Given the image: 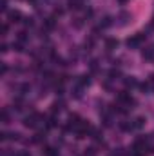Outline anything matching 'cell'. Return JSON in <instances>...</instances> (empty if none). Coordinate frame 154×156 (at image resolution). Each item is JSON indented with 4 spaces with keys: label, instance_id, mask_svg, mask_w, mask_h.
<instances>
[{
    "label": "cell",
    "instance_id": "6da1fadb",
    "mask_svg": "<svg viewBox=\"0 0 154 156\" xmlns=\"http://www.w3.org/2000/svg\"><path fill=\"white\" fill-rule=\"evenodd\" d=\"M145 38H147V35H145V33H136V35L129 37L125 44H127V47H131V49H136V47H140V45L145 42Z\"/></svg>",
    "mask_w": 154,
    "mask_h": 156
},
{
    "label": "cell",
    "instance_id": "7a4b0ae2",
    "mask_svg": "<svg viewBox=\"0 0 154 156\" xmlns=\"http://www.w3.org/2000/svg\"><path fill=\"white\" fill-rule=\"evenodd\" d=\"M44 118H42V115H38V113H31L29 116L24 118V125L26 127H31V129H35V127H38V123L42 122Z\"/></svg>",
    "mask_w": 154,
    "mask_h": 156
},
{
    "label": "cell",
    "instance_id": "3957f363",
    "mask_svg": "<svg viewBox=\"0 0 154 156\" xmlns=\"http://www.w3.org/2000/svg\"><path fill=\"white\" fill-rule=\"evenodd\" d=\"M116 100H118V104H125V105L134 104V100H132L131 93H127V91H120V93H118V96H116Z\"/></svg>",
    "mask_w": 154,
    "mask_h": 156
},
{
    "label": "cell",
    "instance_id": "277c9868",
    "mask_svg": "<svg viewBox=\"0 0 154 156\" xmlns=\"http://www.w3.org/2000/svg\"><path fill=\"white\" fill-rule=\"evenodd\" d=\"M123 83H125V87L127 89H134V87H138L140 83H138V80L134 76H125L123 78Z\"/></svg>",
    "mask_w": 154,
    "mask_h": 156
},
{
    "label": "cell",
    "instance_id": "5b68a950",
    "mask_svg": "<svg viewBox=\"0 0 154 156\" xmlns=\"http://www.w3.org/2000/svg\"><path fill=\"white\" fill-rule=\"evenodd\" d=\"M7 16H9V22H22V20H24L22 13H20V11H16V9H15V11H9V13H7Z\"/></svg>",
    "mask_w": 154,
    "mask_h": 156
},
{
    "label": "cell",
    "instance_id": "8992f818",
    "mask_svg": "<svg viewBox=\"0 0 154 156\" xmlns=\"http://www.w3.org/2000/svg\"><path fill=\"white\" fill-rule=\"evenodd\" d=\"M116 20H120V22H118V26H127V24H129V20H131V15H129L127 11H121V13L118 15V18H116Z\"/></svg>",
    "mask_w": 154,
    "mask_h": 156
},
{
    "label": "cell",
    "instance_id": "52a82bcc",
    "mask_svg": "<svg viewBox=\"0 0 154 156\" xmlns=\"http://www.w3.org/2000/svg\"><path fill=\"white\" fill-rule=\"evenodd\" d=\"M89 83H91V76H89V75H82V76L76 80V85H80L82 89L89 87Z\"/></svg>",
    "mask_w": 154,
    "mask_h": 156
},
{
    "label": "cell",
    "instance_id": "ba28073f",
    "mask_svg": "<svg viewBox=\"0 0 154 156\" xmlns=\"http://www.w3.org/2000/svg\"><path fill=\"white\" fill-rule=\"evenodd\" d=\"M142 56L143 60H154V47H145L142 51Z\"/></svg>",
    "mask_w": 154,
    "mask_h": 156
},
{
    "label": "cell",
    "instance_id": "9c48e42d",
    "mask_svg": "<svg viewBox=\"0 0 154 156\" xmlns=\"http://www.w3.org/2000/svg\"><path fill=\"white\" fill-rule=\"evenodd\" d=\"M54 27H56L54 18H47V20H44V31H53Z\"/></svg>",
    "mask_w": 154,
    "mask_h": 156
},
{
    "label": "cell",
    "instance_id": "30bf717a",
    "mask_svg": "<svg viewBox=\"0 0 154 156\" xmlns=\"http://www.w3.org/2000/svg\"><path fill=\"white\" fill-rule=\"evenodd\" d=\"M116 47H118V40L116 38H107L105 40V49H107V51H114Z\"/></svg>",
    "mask_w": 154,
    "mask_h": 156
},
{
    "label": "cell",
    "instance_id": "8fae6325",
    "mask_svg": "<svg viewBox=\"0 0 154 156\" xmlns=\"http://www.w3.org/2000/svg\"><path fill=\"white\" fill-rule=\"evenodd\" d=\"M91 138L96 140V142H100L102 140V131L100 129H91Z\"/></svg>",
    "mask_w": 154,
    "mask_h": 156
},
{
    "label": "cell",
    "instance_id": "7c38bea8",
    "mask_svg": "<svg viewBox=\"0 0 154 156\" xmlns=\"http://www.w3.org/2000/svg\"><path fill=\"white\" fill-rule=\"evenodd\" d=\"M132 123H134V129H142V127L145 125V118H143V116H138L134 122H132Z\"/></svg>",
    "mask_w": 154,
    "mask_h": 156
},
{
    "label": "cell",
    "instance_id": "4fadbf2b",
    "mask_svg": "<svg viewBox=\"0 0 154 156\" xmlns=\"http://www.w3.org/2000/svg\"><path fill=\"white\" fill-rule=\"evenodd\" d=\"M62 109H64V102H54L51 111H53V115H56V113H60Z\"/></svg>",
    "mask_w": 154,
    "mask_h": 156
},
{
    "label": "cell",
    "instance_id": "5bb4252c",
    "mask_svg": "<svg viewBox=\"0 0 154 156\" xmlns=\"http://www.w3.org/2000/svg\"><path fill=\"white\" fill-rule=\"evenodd\" d=\"M13 49H15L16 53H22V51H24V42H20V40L13 42Z\"/></svg>",
    "mask_w": 154,
    "mask_h": 156
},
{
    "label": "cell",
    "instance_id": "9a60e30c",
    "mask_svg": "<svg viewBox=\"0 0 154 156\" xmlns=\"http://www.w3.org/2000/svg\"><path fill=\"white\" fill-rule=\"evenodd\" d=\"M120 127H121L123 131H132V129H134V123H132V122H121Z\"/></svg>",
    "mask_w": 154,
    "mask_h": 156
},
{
    "label": "cell",
    "instance_id": "2e32d148",
    "mask_svg": "<svg viewBox=\"0 0 154 156\" xmlns=\"http://www.w3.org/2000/svg\"><path fill=\"white\" fill-rule=\"evenodd\" d=\"M44 140H45V133H37L35 138H33V144H40V142H44Z\"/></svg>",
    "mask_w": 154,
    "mask_h": 156
},
{
    "label": "cell",
    "instance_id": "e0dca14e",
    "mask_svg": "<svg viewBox=\"0 0 154 156\" xmlns=\"http://www.w3.org/2000/svg\"><path fill=\"white\" fill-rule=\"evenodd\" d=\"M44 154H45V156H58V151H56L54 147H45Z\"/></svg>",
    "mask_w": 154,
    "mask_h": 156
},
{
    "label": "cell",
    "instance_id": "ac0fdd59",
    "mask_svg": "<svg viewBox=\"0 0 154 156\" xmlns=\"http://www.w3.org/2000/svg\"><path fill=\"white\" fill-rule=\"evenodd\" d=\"M45 125H47V129H53V127L56 125V118H54V116L47 118V122H45Z\"/></svg>",
    "mask_w": 154,
    "mask_h": 156
},
{
    "label": "cell",
    "instance_id": "d6986e66",
    "mask_svg": "<svg viewBox=\"0 0 154 156\" xmlns=\"http://www.w3.org/2000/svg\"><path fill=\"white\" fill-rule=\"evenodd\" d=\"M0 118H2V123H9V113H7V109H4V111H2Z\"/></svg>",
    "mask_w": 154,
    "mask_h": 156
},
{
    "label": "cell",
    "instance_id": "ffe728a7",
    "mask_svg": "<svg viewBox=\"0 0 154 156\" xmlns=\"http://www.w3.org/2000/svg\"><path fill=\"white\" fill-rule=\"evenodd\" d=\"M27 38H29V37H27V33H26V31H20V33H18V40H20V42H24V44H26Z\"/></svg>",
    "mask_w": 154,
    "mask_h": 156
},
{
    "label": "cell",
    "instance_id": "44dd1931",
    "mask_svg": "<svg viewBox=\"0 0 154 156\" xmlns=\"http://www.w3.org/2000/svg\"><path fill=\"white\" fill-rule=\"evenodd\" d=\"M109 76H111V80H116V78L120 76V71L118 69H111L109 71Z\"/></svg>",
    "mask_w": 154,
    "mask_h": 156
},
{
    "label": "cell",
    "instance_id": "7402d4cb",
    "mask_svg": "<svg viewBox=\"0 0 154 156\" xmlns=\"http://www.w3.org/2000/svg\"><path fill=\"white\" fill-rule=\"evenodd\" d=\"M29 89H31V87H29V83H22V85H20V94H26Z\"/></svg>",
    "mask_w": 154,
    "mask_h": 156
},
{
    "label": "cell",
    "instance_id": "603a6c76",
    "mask_svg": "<svg viewBox=\"0 0 154 156\" xmlns=\"http://www.w3.org/2000/svg\"><path fill=\"white\" fill-rule=\"evenodd\" d=\"M22 22H24L26 26H29V27L33 26V18H31V16H24V20H22Z\"/></svg>",
    "mask_w": 154,
    "mask_h": 156
},
{
    "label": "cell",
    "instance_id": "cb8c5ba5",
    "mask_svg": "<svg viewBox=\"0 0 154 156\" xmlns=\"http://www.w3.org/2000/svg\"><path fill=\"white\" fill-rule=\"evenodd\" d=\"M91 69H93V71H98V62H96V60L91 62Z\"/></svg>",
    "mask_w": 154,
    "mask_h": 156
},
{
    "label": "cell",
    "instance_id": "d4e9b609",
    "mask_svg": "<svg viewBox=\"0 0 154 156\" xmlns=\"http://www.w3.org/2000/svg\"><path fill=\"white\" fill-rule=\"evenodd\" d=\"M7 29H9V26H7V24H4V26H2V35H5V33H7Z\"/></svg>",
    "mask_w": 154,
    "mask_h": 156
},
{
    "label": "cell",
    "instance_id": "484cf974",
    "mask_svg": "<svg viewBox=\"0 0 154 156\" xmlns=\"http://www.w3.org/2000/svg\"><path fill=\"white\" fill-rule=\"evenodd\" d=\"M0 51H2V53H5V51H7V45H5V44H2V47H0Z\"/></svg>",
    "mask_w": 154,
    "mask_h": 156
},
{
    "label": "cell",
    "instance_id": "4316f807",
    "mask_svg": "<svg viewBox=\"0 0 154 156\" xmlns=\"http://www.w3.org/2000/svg\"><path fill=\"white\" fill-rule=\"evenodd\" d=\"M118 2H120V4H127V0H118Z\"/></svg>",
    "mask_w": 154,
    "mask_h": 156
},
{
    "label": "cell",
    "instance_id": "83f0119b",
    "mask_svg": "<svg viewBox=\"0 0 154 156\" xmlns=\"http://www.w3.org/2000/svg\"><path fill=\"white\" fill-rule=\"evenodd\" d=\"M151 27L154 29V16H152V22H151Z\"/></svg>",
    "mask_w": 154,
    "mask_h": 156
}]
</instances>
